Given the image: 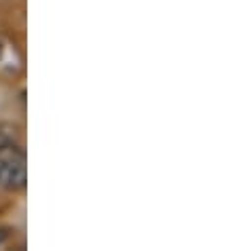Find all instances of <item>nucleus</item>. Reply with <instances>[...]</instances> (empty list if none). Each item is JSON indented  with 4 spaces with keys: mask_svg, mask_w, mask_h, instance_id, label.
<instances>
[{
    "mask_svg": "<svg viewBox=\"0 0 236 251\" xmlns=\"http://www.w3.org/2000/svg\"><path fill=\"white\" fill-rule=\"evenodd\" d=\"M27 182V158L24 148L0 131V188L24 190Z\"/></svg>",
    "mask_w": 236,
    "mask_h": 251,
    "instance_id": "f257e3e1",
    "label": "nucleus"
},
{
    "mask_svg": "<svg viewBox=\"0 0 236 251\" xmlns=\"http://www.w3.org/2000/svg\"><path fill=\"white\" fill-rule=\"evenodd\" d=\"M2 241H4V232L0 230V245H2Z\"/></svg>",
    "mask_w": 236,
    "mask_h": 251,
    "instance_id": "f03ea898",
    "label": "nucleus"
},
{
    "mask_svg": "<svg viewBox=\"0 0 236 251\" xmlns=\"http://www.w3.org/2000/svg\"><path fill=\"white\" fill-rule=\"evenodd\" d=\"M0 57H2V45H0Z\"/></svg>",
    "mask_w": 236,
    "mask_h": 251,
    "instance_id": "7ed1b4c3",
    "label": "nucleus"
}]
</instances>
